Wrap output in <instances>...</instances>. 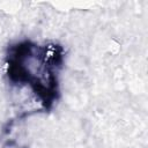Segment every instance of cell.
Returning a JSON list of instances; mask_svg holds the SVG:
<instances>
[{"label": "cell", "mask_w": 148, "mask_h": 148, "mask_svg": "<svg viewBox=\"0 0 148 148\" xmlns=\"http://www.w3.org/2000/svg\"><path fill=\"white\" fill-rule=\"evenodd\" d=\"M64 64L62 46L22 40L6 53V76L10 84L30 91L44 110H50L59 97V73Z\"/></svg>", "instance_id": "cell-1"}]
</instances>
